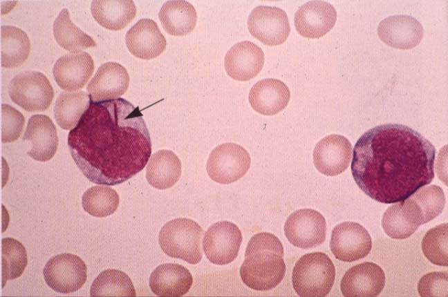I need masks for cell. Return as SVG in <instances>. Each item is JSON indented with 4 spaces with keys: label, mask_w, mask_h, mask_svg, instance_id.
<instances>
[{
    "label": "cell",
    "mask_w": 448,
    "mask_h": 297,
    "mask_svg": "<svg viewBox=\"0 0 448 297\" xmlns=\"http://www.w3.org/2000/svg\"><path fill=\"white\" fill-rule=\"evenodd\" d=\"M68 146L83 175L107 186L136 175L151 154L150 135L138 106L120 97L91 102L69 132Z\"/></svg>",
    "instance_id": "6da1fadb"
},
{
    "label": "cell",
    "mask_w": 448,
    "mask_h": 297,
    "mask_svg": "<svg viewBox=\"0 0 448 297\" xmlns=\"http://www.w3.org/2000/svg\"><path fill=\"white\" fill-rule=\"evenodd\" d=\"M436 148L424 136L400 124L365 132L357 141L351 173L359 188L384 204L404 200L434 178Z\"/></svg>",
    "instance_id": "7a4b0ae2"
},
{
    "label": "cell",
    "mask_w": 448,
    "mask_h": 297,
    "mask_svg": "<svg viewBox=\"0 0 448 297\" xmlns=\"http://www.w3.org/2000/svg\"><path fill=\"white\" fill-rule=\"evenodd\" d=\"M283 257V247L277 236L266 232L255 234L248 242L240 268L242 281L257 291L274 288L286 274Z\"/></svg>",
    "instance_id": "3957f363"
},
{
    "label": "cell",
    "mask_w": 448,
    "mask_h": 297,
    "mask_svg": "<svg viewBox=\"0 0 448 297\" xmlns=\"http://www.w3.org/2000/svg\"><path fill=\"white\" fill-rule=\"evenodd\" d=\"M335 278V268L323 252L302 256L292 270V282L295 292L302 297H324L330 291Z\"/></svg>",
    "instance_id": "277c9868"
},
{
    "label": "cell",
    "mask_w": 448,
    "mask_h": 297,
    "mask_svg": "<svg viewBox=\"0 0 448 297\" xmlns=\"http://www.w3.org/2000/svg\"><path fill=\"white\" fill-rule=\"evenodd\" d=\"M203 230L195 221L185 218L167 222L159 233V245L167 256L192 265L203 257L201 240Z\"/></svg>",
    "instance_id": "5b68a950"
},
{
    "label": "cell",
    "mask_w": 448,
    "mask_h": 297,
    "mask_svg": "<svg viewBox=\"0 0 448 297\" xmlns=\"http://www.w3.org/2000/svg\"><path fill=\"white\" fill-rule=\"evenodd\" d=\"M8 93L14 103L29 112L47 110L54 97L48 79L38 71H24L15 75L9 84Z\"/></svg>",
    "instance_id": "8992f818"
},
{
    "label": "cell",
    "mask_w": 448,
    "mask_h": 297,
    "mask_svg": "<svg viewBox=\"0 0 448 297\" xmlns=\"http://www.w3.org/2000/svg\"><path fill=\"white\" fill-rule=\"evenodd\" d=\"M250 162V155L243 146L235 143H224L217 146L209 154L207 171L214 182L227 184L244 176Z\"/></svg>",
    "instance_id": "52a82bcc"
},
{
    "label": "cell",
    "mask_w": 448,
    "mask_h": 297,
    "mask_svg": "<svg viewBox=\"0 0 448 297\" xmlns=\"http://www.w3.org/2000/svg\"><path fill=\"white\" fill-rule=\"evenodd\" d=\"M43 275L46 284L55 291L68 294L80 289L87 278L84 262L72 253H60L46 262Z\"/></svg>",
    "instance_id": "ba28073f"
},
{
    "label": "cell",
    "mask_w": 448,
    "mask_h": 297,
    "mask_svg": "<svg viewBox=\"0 0 448 297\" xmlns=\"http://www.w3.org/2000/svg\"><path fill=\"white\" fill-rule=\"evenodd\" d=\"M284 233L295 247L305 249L313 248L321 245L326 239V220L316 210L299 209L288 216Z\"/></svg>",
    "instance_id": "9c48e42d"
},
{
    "label": "cell",
    "mask_w": 448,
    "mask_h": 297,
    "mask_svg": "<svg viewBox=\"0 0 448 297\" xmlns=\"http://www.w3.org/2000/svg\"><path fill=\"white\" fill-rule=\"evenodd\" d=\"M242 242L239 227L229 221H220L210 226L205 233L203 247L207 258L213 264L232 262L238 256Z\"/></svg>",
    "instance_id": "30bf717a"
},
{
    "label": "cell",
    "mask_w": 448,
    "mask_h": 297,
    "mask_svg": "<svg viewBox=\"0 0 448 297\" xmlns=\"http://www.w3.org/2000/svg\"><path fill=\"white\" fill-rule=\"evenodd\" d=\"M248 27L253 37L268 46L283 44L290 32L286 12L276 6L254 8L248 17Z\"/></svg>",
    "instance_id": "8fae6325"
},
{
    "label": "cell",
    "mask_w": 448,
    "mask_h": 297,
    "mask_svg": "<svg viewBox=\"0 0 448 297\" xmlns=\"http://www.w3.org/2000/svg\"><path fill=\"white\" fill-rule=\"evenodd\" d=\"M330 248L335 257L344 262H353L366 257L372 248L368 231L355 222H344L332 231Z\"/></svg>",
    "instance_id": "7c38bea8"
},
{
    "label": "cell",
    "mask_w": 448,
    "mask_h": 297,
    "mask_svg": "<svg viewBox=\"0 0 448 297\" xmlns=\"http://www.w3.org/2000/svg\"><path fill=\"white\" fill-rule=\"evenodd\" d=\"M384 285L383 269L374 262H364L346 271L340 289L346 297H375L380 294Z\"/></svg>",
    "instance_id": "4fadbf2b"
},
{
    "label": "cell",
    "mask_w": 448,
    "mask_h": 297,
    "mask_svg": "<svg viewBox=\"0 0 448 297\" xmlns=\"http://www.w3.org/2000/svg\"><path fill=\"white\" fill-rule=\"evenodd\" d=\"M352 145L343 135L332 134L321 139L313 151V162L320 173L327 176L337 175L348 166Z\"/></svg>",
    "instance_id": "5bb4252c"
},
{
    "label": "cell",
    "mask_w": 448,
    "mask_h": 297,
    "mask_svg": "<svg viewBox=\"0 0 448 297\" xmlns=\"http://www.w3.org/2000/svg\"><path fill=\"white\" fill-rule=\"evenodd\" d=\"M336 19V10L330 3L321 0L310 1L297 10L295 26L301 35L307 38H319L333 28Z\"/></svg>",
    "instance_id": "9a60e30c"
},
{
    "label": "cell",
    "mask_w": 448,
    "mask_h": 297,
    "mask_svg": "<svg viewBox=\"0 0 448 297\" xmlns=\"http://www.w3.org/2000/svg\"><path fill=\"white\" fill-rule=\"evenodd\" d=\"M129 76L126 68L117 62L101 65L87 86L91 102L120 98L128 89Z\"/></svg>",
    "instance_id": "2e32d148"
},
{
    "label": "cell",
    "mask_w": 448,
    "mask_h": 297,
    "mask_svg": "<svg viewBox=\"0 0 448 297\" xmlns=\"http://www.w3.org/2000/svg\"><path fill=\"white\" fill-rule=\"evenodd\" d=\"M422 24L414 17L398 15L389 16L377 27L380 39L386 45L398 49L416 47L423 37Z\"/></svg>",
    "instance_id": "e0dca14e"
},
{
    "label": "cell",
    "mask_w": 448,
    "mask_h": 297,
    "mask_svg": "<svg viewBox=\"0 0 448 297\" xmlns=\"http://www.w3.org/2000/svg\"><path fill=\"white\" fill-rule=\"evenodd\" d=\"M94 68L93 60L88 52L68 53L57 60L53 74L57 85L71 92L82 88L91 78Z\"/></svg>",
    "instance_id": "ac0fdd59"
},
{
    "label": "cell",
    "mask_w": 448,
    "mask_h": 297,
    "mask_svg": "<svg viewBox=\"0 0 448 297\" xmlns=\"http://www.w3.org/2000/svg\"><path fill=\"white\" fill-rule=\"evenodd\" d=\"M264 64V53L256 44L243 41L234 44L225 56L227 75L237 81H248L256 76Z\"/></svg>",
    "instance_id": "d6986e66"
},
{
    "label": "cell",
    "mask_w": 448,
    "mask_h": 297,
    "mask_svg": "<svg viewBox=\"0 0 448 297\" xmlns=\"http://www.w3.org/2000/svg\"><path fill=\"white\" fill-rule=\"evenodd\" d=\"M125 41L133 56L146 60L159 56L167 45L158 24L150 19H142L134 24L127 31Z\"/></svg>",
    "instance_id": "ffe728a7"
},
{
    "label": "cell",
    "mask_w": 448,
    "mask_h": 297,
    "mask_svg": "<svg viewBox=\"0 0 448 297\" xmlns=\"http://www.w3.org/2000/svg\"><path fill=\"white\" fill-rule=\"evenodd\" d=\"M23 140H28L32 145L27 154L39 162L53 158L58 147L57 128L52 119L45 115H33L28 122Z\"/></svg>",
    "instance_id": "44dd1931"
},
{
    "label": "cell",
    "mask_w": 448,
    "mask_h": 297,
    "mask_svg": "<svg viewBox=\"0 0 448 297\" xmlns=\"http://www.w3.org/2000/svg\"><path fill=\"white\" fill-rule=\"evenodd\" d=\"M422 224L421 213L409 197L390 206L382 219L384 232L393 239L410 237Z\"/></svg>",
    "instance_id": "7402d4cb"
},
{
    "label": "cell",
    "mask_w": 448,
    "mask_h": 297,
    "mask_svg": "<svg viewBox=\"0 0 448 297\" xmlns=\"http://www.w3.org/2000/svg\"><path fill=\"white\" fill-rule=\"evenodd\" d=\"M288 87L282 81L267 78L256 82L250 89L249 102L255 111L272 115L284 109L290 100Z\"/></svg>",
    "instance_id": "603a6c76"
},
{
    "label": "cell",
    "mask_w": 448,
    "mask_h": 297,
    "mask_svg": "<svg viewBox=\"0 0 448 297\" xmlns=\"http://www.w3.org/2000/svg\"><path fill=\"white\" fill-rule=\"evenodd\" d=\"M193 283L189 271L174 263L158 266L149 277V287L158 296L180 297L188 292Z\"/></svg>",
    "instance_id": "cb8c5ba5"
},
{
    "label": "cell",
    "mask_w": 448,
    "mask_h": 297,
    "mask_svg": "<svg viewBox=\"0 0 448 297\" xmlns=\"http://www.w3.org/2000/svg\"><path fill=\"white\" fill-rule=\"evenodd\" d=\"M91 11L100 26L108 30H120L135 18L136 7L132 0H94Z\"/></svg>",
    "instance_id": "d4e9b609"
},
{
    "label": "cell",
    "mask_w": 448,
    "mask_h": 297,
    "mask_svg": "<svg viewBox=\"0 0 448 297\" xmlns=\"http://www.w3.org/2000/svg\"><path fill=\"white\" fill-rule=\"evenodd\" d=\"M181 172V162L177 155L169 150H160L149 160L146 178L153 187L162 190L174 186Z\"/></svg>",
    "instance_id": "484cf974"
},
{
    "label": "cell",
    "mask_w": 448,
    "mask_h": 297,
    "mask_svg": "<svg viewBox=\"0 0 448 297\" xmlns=\"http://www.w3.org/2000/svg\"><path fill=\"white\" fill-rule=\"evenodd\" d=\"M165 30L174 36H183L196 26L197 14L194 7L184 0L166 1L158 14Z\"/></svg>",
    "instance_id": "4316f807"
},
{
    "label": "cell",
    "mask_w": 448,
    "mask_h": 297,
    "mask_svg": "<svg viewBox=\"0 0 448 297\" xmlns=\"http://www.w3.org/2000/svg\"><path fill=\"white\" fill-rule=\"evenodd\" d=\"M30 41L27 34L12 26L1 27V65L12 68L20 66L28 57Z\"/></svg>",
    "instance_id": "83f0119b"
},
{
    "label": "cell",
    "mask_w": 448,
    "mask_h": 297,
    "mask_svg": "<svg viewBox=\"0 0 448 297\" xmlns=\"http://www.w3.org/2000/svg\"><path fill=\"white\" fill-rule=\"evenodd\" d=\"M90 104L88 94L83 90L61 93L54 106L56 122L64 130L74 128Z\"/></svg>",
    "instance_id": "f1b7e54d"
},
{
    "label": "cell",
    "mask_w": 448,
    "mask_h": 297,
    "mask_svg": "<svg viewBox=\"0 0 448 297\" xmlns=\"http://www.w3.org/2000/svg\"><path fill=\"white\" fill-rule=\"evenodd\" d=\"M53 34L57 44L64 49L79 53L97 46L95 41L71 20L66 8L61 10L53 23Z\"/></svg>",
    "instance_id": "f546056e"
},
{
    "label": "cell",
    "mask_w": 448,
    "mask_h": 297,
    "mask_svg": "<svg viewBox=\"0 0 448 297\" xmlns=\"http://www.w3.org/2000/svg\"><path fill=\"white\" fill-rule=\"evenodd\" d=\"M91 296H136L131 280L124 272L117 269L102 271L93 280Z\"/></svg>",
    "instance_id": "4dcf8cb0"
},
{
    "label": "cell",
    "mask_w": 448,
    "mask_h": 297,
    "mask_svg": "<svg viewBox=\"0 0 448 297\" xmlns=\"http://www.w3.org/2000/svg\"><path fill=\"white\" fill-rule=\"evenodd\" d=\"M120 198L116 191L102 184L87 189L82 198L84 211L97 218L112 215L117 210Z\"/></svg>",
    "instance_id": "1f68e13d"
},
{
    "label": "cell",
    "mask_w": 448,
    "mask_h": 297,
    "mask_svg": "<svg viewBox=\"0 0 448 297\" xmlns=\"http://www.w3.org/2000/svg\"><path fill=\"white\" fill-rule=\"evenodd\" d=\"M2 287L8 280L17 278L27 265V252L25 247L12 238L1 240Z\"/></svg>",
    "instance_id": "d6a6232c"
},
{
    "label": "cell",
    "mask_w": 448,
    "mask_h": 297,
    "mask_svg": "<svg viewBox=\"0 0 448 297\" xmlns=\"http://www.w3.org/2000/svg\"><path fill=\"white\" fill-rule=\"evenodd\" d=\"M448 224L442 223L429 229L422 238L421 247L424 256L433 264L448 266Z\"/></svg>",
    "instance_id": "836d02e7"
},
{
    "label": "cell",
    "mask_w": 448,
    "mask_h": 297,
    "mask_svg": "<svg viewBox=\"0 0 448 297\" xmlns=\"http://www.w3.org/2000/svg\"><path fill=\"white\" fill-rule=\"evenodd\" d=\"M409 198L419 209L423 224L438 216L442 213L445 204L443 190L434 184L420 188Z\"/></svg>",
    "instance_id": "e575fe53"
},
{
    "label": "cell",
    "mask_w": 448,
    "mask_h": 297,
    "mask_svg": "<svg viewBox=\"0 0 448 297\" xmlns=\"http://www.w3.org/2000/svg\"><path fill=\"white\" fill-rule=\"evenodd\" d=\"M25 124L23 114L10 105L1 106V132L3 143L16 141L21 135Z\"/></svg>",
    "instance_id": "d590c367"
},
{
    "label": "cell",
    "mask_w": 448,
    "mask_h": 297,
    "mask_svg": "<svg viewBox=\"0 0 448 297\" xmlns=\"http://www.w3.org/2000/svg\"><path fill=\"white\" fill-rule=\"evenodd\" d=\"M447 271H433L423 276L418 284L422 297H447Z\"/></svg>",
    "instance_id": "8d00e7d4"
}]
</instances>
